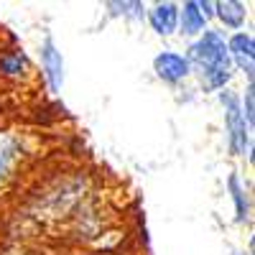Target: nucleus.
I'll return each instance as SVG.
<instances>
[{
    "label": "nucleus",
    "instance_id": "nucleus-1",
    "mask_svg": "<svg viewBox=\"0 0 255 255\" xmlns=\"http://www.w3.org/2000/svg\"><path fill=\"white\" fill-rule=\"evenodd\" d=\"M189 64H197L202 69V82L207 90H225L232 77V61L227 54V41L220 31H204L186 54Z\"/></svg>",
    "mask_w": 255,
    "mask_h": 255
},
{
    "label": "nucleus",
    "instance_id": "nucleus-2",
    "mask_svg": "<svg viewBox=\"0 0 255 255\" xmlns=\"http://www.w3.org/2000/svg\"><path fill=\"white\" fill-rule=\"evenodd\" d=\"M220 102L225 108V125H227V143L232 156H245L250 151V130L253 128L245 123L243 110H240V100L232 92H220Z\"/></svg>",
    "mask_w": 255,
    "mask_h": 255
},
{
    "label": "nucleus",
    "instance_id": "nucleus-3",
    "mask_svg": "<svg viewBox=\"0 0 255 255\" xmlns=\"http://www.w3.org/2000/svg\"><path fill=\"white\" fill-rule=\"evenodd\" d=\"M153 72L158 74V79L168 82V84H176L181 79L189 77L191 72V64L184 54L179 51H161L156 59H153Z\"/></svg>",
    "mask_w": 255,
    "mask_h": 255
},
{
    "label": "nucleus",
    "instance_id": "nucleus-4",
    "mask_svg": "<svg viewBox=\"0 0 255 255\" xmlns=\"http://www.w3.org/2000/svg\"><path fill=\"white\" fill-rule=\"evenodd\" d=\"M227 54L230 61H235L238 67L248 74V79L253 82V72H255V38L250 33H235L227 41Z\"/></svg>",
    "mask_w": 255,
    "mask_h": 255
},
{
    "label": "nucleus",
    "instance_id": "nucleus-5",
    "mask_svg": "<svg viewBox=\"0 0 255 255\" xmlns=\"http://www.w3.org/2000/svg\"><path fill=\"white\" fill-rule=\"evenodd\" d=\"M41 67H44V74H46L51 92H59L61 84H64V59H61V51L54 44V38H46L44 44H41Z\"/></svg>",
    "mask_w": 255,
    "mask_h": 255
},
{
    "label": "nucleus",
    "instance_id": "nucleus-6",
    "mask_svg": "<svg viewBox=\"0 0 255 255\" xmlns=\"http://www.w3.org/2000/svg\"><path fill=\"white\" fill-rule=\"evenodd\" d=\"M148 23L158 36H171L179 28V5L176 3H156L148 13Z\"/></svg>",
    "mask_w": 255,
    "mask_h": 255
},
{
    "label": "nucleus",
    "instance_id": "nucleus-7",
    "mask_svg": "<svg viewBox=\"0 0 255 255\" xmlns=\"http://www.w3.org/2000/svg\"><path fill=\"white\" fill-rule=\"evenodd\" d=\"M204 26H207V18L197 0H189V3L179 5V28L184 36H197V33L202 36Z\"/></svg>",
    "mask_w": 255,
    "mask_h": 255
},
{
    "label": "nucleus",
    "instance_id": "nucleus-8",
    "mask_svg": "<svg viewBox=\"0 0 255 255\" xmlns=\"http://www.w3.org/2000/svg\"><path fill=\"white\" fill-rule=\"evenodd\" d=\"M18 156H20V143L8 133H0V184L10 176Z\"/></svg>",
    "mask_w": 255,
    "mask_h": 255
},
{
    "label": "nucleus",
    "instance_id": "nucleus-9",
    "mask_svg": "<svg viewBox=\"0 0 255 255\" xmlns=\"http://www.w3.org/2000/svg\"><path fill=\"white\" fill-rule=\"evenodd\" d=\"M215 15L222 20L227 28H240L245 23V5L238 3V0H222V3H215Z\"/></svg>",
    "mask_w": 255,
    "mask_h": 255
},
{
    "label": "nucleus",
    "instance_id": "nucleus-10",
    "mask_svg": "<svg viewBox=\"0 0 255 255\" xmlns=\"http://www.w3.org/2000/svg\"><path fill=\"white\" fill-rule=\"evenodd\" d=\"M227 189L232 194V202H235V215H238V222H250V202H248V194L240 184V179L232 174L227 179Z\"/></svg>",
    "mask_w": 255,
    "mask_h": 255
},
{
    "label": "nucleus",
    "instance_id": "nucleus-11",
    "mask_svg": "<svg viewBox=\"0 0 255 255\" xmlns=\"http://www.w3.org/2000/svg\"><path fill=\"white\" fill-rule=\"evenodd\" d=\"M26 67H28V61H26V56L20 54V51L5 54L3 59H0V72L8 74V77H20V74L26 72Z\"/></svg>",
    "mask_w": 255,
    "mask_h": 255
},
{
    "label": "nucleus",
    "instance_id": "nucleus-12",
    "mask_svg": "<svg viewBox=\"0 0 255 255\" xmlns=\"http://www.w3.org/2000/svg\"><path fill=\"white\" fill-rule=\"evenodd\" d=\"M255 90H253V84L248 87V92H245V100H243V118H245V123L253 128V123H255V95H253Z\"/></svg>",
    "mask_w": 255,
    "mask_h": 255
},
{
    "label": "nucleus",
    "instance_id": "nucleus-13",
    "mask_svg": "<svg viewBox=\"0 0 255 255\" xmlns=\"http://www.w3.org/2000/svg\"><path fill=\"white\" fill-rule=\"evenodd\" d=\"M108 8H118V13L130 18H143V3H108Z\"/></svg>",
    "mask_w": 255,
    "mask_h": 255
}]
</instances>
